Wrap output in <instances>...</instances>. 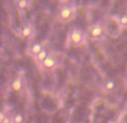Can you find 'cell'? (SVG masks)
I'll return each instance as SVG.
<instances>
[{"label":"cell","mask_w":127,"mask_h":123,"mask_svg":"<svg viewBox=\"0 0 127 123\" xmlns=\"http://www.w3.org/2000/svg\"><path fill=\"white\" fill-rule=\"evenodd\" d=\"M88 35L80 28H72L70 29L69 34L67 36L66 46L67 47H81L87 42Z\"/></svg>","instance_id":"1"},{"label":"cell","mask_w":127,"mask_h":123,"mask_svg":"<svg viewBox=\"0 0 127 123\" xmlns=\"http://www.w3.org/2000/svg\"><path fill=\"white\" fill-rule=\"evenodd\" d=\"M104 26H105V29H106V34H108L110 37H114V38L118 37L121 35L122 30H123L119 16L117 15L107 16L105 19V22H104Z\"/></svg>","instance_id":"2"},{"label":"cell","mask_w":127,"mask_h":123,"mask_svg":"<svg viewBox=\"0 0 127 123\" xmlns=\"http://www.w3.org/2000/svg\"><path fill=\"white\" fill-rule=\"evenodd\" d=\"M87 35L89 39L94 40V42H99V40H103L107 34H106V29L103 22L97 21L89 26Z\"/></svg>","instance_id":"3"},{"label":"cell","mask_w":127,"mask_h":123,"mask_svg":"<svg viewBox=\"0 0 127 123\" xmlns=\"http://www.w3.org/2000/svg\"><path fill=\"white\" fill-rule=\"evenodd\" d=\"M76 16V10L71 4H68V6H60L58 9L57 13H56V17L59 20L60 22H69Z\"/></svg>","instance_id":"4"},{"label":"cell","mask_w":127,"mask_h":123,"mask_svg":"<svg viewBox=\"0 0 127 123\" xmlns=\"http://www.w3.org/2000/svg\"><path fill=\"white\" fill-rule=\"evenodd\" d=\"M58 66V58H57V55H56L54 52H51L50 55L46 58V61L42 63V65L40 66V69L45 70V72H51L54 70L56 67Z\"/></svg>","instance_id":"5"},{"label":"cell","mask_w":127,"mask_h":123,"mask_svg":"<svg viewBox=\"0 0 127 123\" xmlns=\"http://www.w3.org/2000/svg\"><path fill=\"white\" fill-rule=\"evenodd\" d=\"M45 47L46 46H45L42 43H39V42L32 43V44H30L28 46V48H27V53H28L29 56H31V57L33 58V57H36V56H37L38 54L45 48Z\"/></svg>","instance_id":"6"},{"label":"cell","mask_w":127,"mask_h":123,"mask_svg":"<svg viewBox=\"0 0 127 123\" xmlns=\"http://www.w3.org/2000/svg\"><path fill=\"white\" fill-rule=\"evenodd\" d=\"M19 36L24 39H30L33 36V27L30 24H26L20 28L19 30Z\"/></svg>","instance_id":"7"},{"label":"cell","mask_w":127,"mask_h":123,"mask_svg":"<svg viewBox=\"0 0 127 123\" xmlns=\"http://www.w3.org/2000/svg\"><path fill=\"white\" fill-rule=\"evenodd\" d=\"M50 53H51V52L49 51L47 47H45V48L42 49V51L40 52V53L38 54L36 57H33V60H35V63L38 65V67H40V66L42 65V63H44V62L46 61V58L48 57L49 55H50Z\"/></svg>","instance_id":"8"},{"label":"cell","mask_w":127,"mask_h":123,"mask_svg":"<svg viewBox=\"0 0 127 123\" xmlns=\"http://www.w3.org/2000/svg\"><path fill=\"white\" fill-rule=\"evenodd\" d=\"M10 87L13 92L19 93V92H21V90L24 88V82H22V79L20 78V77H16V78H13L12 81H11Z\"/></svg>","instance_id":"9"},{"label":"cell","mask_w":127,"mask_h":123,"mask_svg":"<svg viewBox=\"0 0 127 123\" xmlns=\"http://www.w3.org/2000/svg\"><path fill=\"white\" fill-rule=\"evenodd\" d=\"M103 90L106 93H112L115 90V82L112 79H107L105 83L103 84Z\"/></svg>","instance_id":"10"},{"label":"cell","mask_w":127,"mask_h":123,"mask_svg":"<svg viewBox=\"0 0 127 123\" xmlns=\"http://www.w3.org/2000/svg\"><path fill=\"white\" fill-rule=\"evenodd\" d=\"M11 118V123H25V117L21 114V113H13V114L10 115Z\"/></svg>","instance_id":"11"},{"label":"cell","mask_w":127,"mask_h":123,"mask_svg":"<svg viewBox=\"0 0 127 123\" xmlns=\"http://www.w3.org/2000/svg\"><path fill=\"white\" fill-rule=\"evenodd\" d=\"M119 19H121V24H122L123 29H127V13L119 16Z\"/></svg>","instance_id":"12"},{"label":"cell","mask_w":127,"mask_h":123,"mask_svg":"<svg viewBox=\"0 0 127 123\" xmlns=\"http://www.w3.org/2000/svg\"><path fill=\"white\" fill-rule=\"evenodd\" d=\"M17 6L19 9H26L28 7V0H18L17 1Z\"/></svg>","instance_id":"13"},{"label":"cell","mask_w":127,"mask_h":123,"mask_svg":"<svg viewBox=\"0 0 127 123\" xmlns=\"http://www.w3.org/2000/svg\"><path fill=\"white\" fill-rule=\"evenodd\" d=\"M60 3V6H68V4H71V0H58Z\"/></svg>","instance_id":"14"},{"label":"cell","mask_w":127,"mask_h":123,"mask_svg":"<svg viewBox=\"0 0 127 123\" xmlns=\"http://www.w3.org/2000/svg\"><path fill=\"white\" fill-rule=\"evenodd\" d=\"M122 123H127V115H126V117H125V119H124V121H123V122H122Z\"/></svg>","instance_id":"15"},{"label":"cell","mask_w":127,"mask_h":123,"mask_svg":"<svg viewBox=\"0 0 127 123\" xmlns=\"http://www.w3.org/2000/svg\"><path fill=\"white\" fill-rule=\"evenodd\" d=\"M65 123H74V122H72V121H71V120H68V121H66Z\"/></svg>","instance_id":"16"}]
</instances>
